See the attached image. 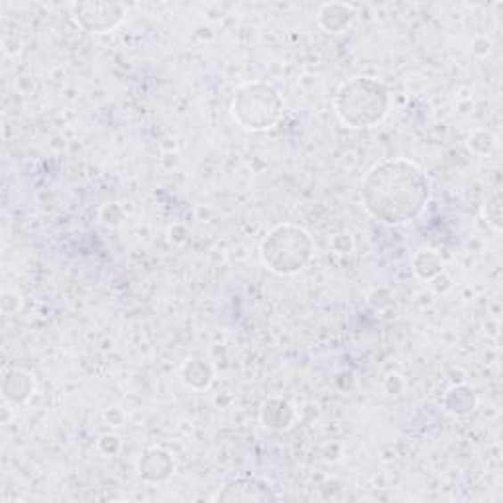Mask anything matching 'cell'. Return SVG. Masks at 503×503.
<instances>
[{"mask_svg": "<svg viewBox=\"0 0 503 503\" xmlns=\"http://www.w3.org/2000/svg\"><path fill=\"white\" fill-rule=\"evenodd\" d=\"M360 197L366 213L376 221L402 226L425 213L431 199V182L425 169L411 159H384L364 175Z\"/></svg>", "mask_w": 503, "mask_h": 503, "instance_id": "obj_1", "label": "cell"}, {"mask_svg": "<svg viewBox=\"0 0 503 503\" xmlns=\"http://www.w3.org/2000/svg\"><path fill=\"white\" fill-rule=\"evenodd\" d=\"M392 94L384 81L376 77H353L338 87L335 94V112L338 120L348 128H374L382 122Z\"/></svg>", "mask_w": 503, "mask_h": 503, "instance_id": "obj_2", "label": "cell"}, {"mask_svg": "<svg viewBox=\"0 0 503 503\" xmlns=\"http://www.w3.org/2000/svg\"><path fill=\"white\" fill-rule=\"evenodd\" d=\"M315 242L297 224L283 223L265 234L260 246L262 264L275 275H293L307 268Z\"/></svg>", "mask_w": 503, "mask_h": 503, "instance_id": "obj_3", "label": "cell"}, {"mask_svg": "<svg viewBox=\"0 0 503 503\" xmlns=\"http://www.w3.org/2000/svg\"><path fill=\"white\" fill-rule=\"evenodd\" d=\"M286 102L272 83L252 81L236 87L231 99V115L236 125L248 132H265L278 125Z\"/></svg>", "mask_w": 503, "mask_h": 503, "instance_id": "obj_4", "label": "cell"}, {"mask_svg": "<svg viewBox=\"0 0 503 503\" xmlns=\"http://www.w3.org/2000/svg\"><path fill=\"white\" fill-rule=\"evenodd\" d=\"M73 20L79 28L89 34H110L112 30L125 22L126 8L118 3H99V0H89V3H75L71 4Z\"/></svg>", "mask_w": 503, "mask_h": 503, "instance_id": "obj_5", "label": "cell"}, {"mask_svg": "<svg viewBox=\"0 0 503 503\" xmlns=\"http://www.w3.org/2000/svg\"><path fill=\"white\" fill-rule=\"evenodd\" d=\"M280 496L264 482L256 476H240L231 480L226 486L218 491V501H272Z\"/></svg>", "mask_w": 503, "mask_h": 503, "instance_id": "obj_6", "label": "cell"}, {"mask_svg": "<svg viewBox=\"0 0 503 503\" xmlns=\"http://www.w3.org/2000/svg\"><path fill=\"white\" fill-rule=\"evenodd\" d=\"M174 458L172 454L164 449H148L144 454H142L140 460H138V474L146 482H154V483H161V482H167L172 478L174 474Z\"/></svg>", "mask_w": 503, "mask_h": 503, "instance_id": "obj_7", "label": "cell"}, {"mask_svg": "<svg viewBox=\"0 0 503 503\" xmlns=\"http://www.w3.org/2000/svg\"><path fill=\"white\" fill-rule=\"evenodd\" d=\"M356 8L346 3H327L319 8L317 22L329 34H343L353 26Z\"/></svg>", "mask_w": 503, "mask_h": 503, "instance_id": "obj_8", "label": "cell"}, {"mask_svg": "<svg viewBox=\"0 0 503 503\" xmlns=\"http://www.w3.org/2000/svg\"><path fill=\"white\" fill-rule=\"evenodd\" d=\"M34 393V377L24 369H8L3 379V395L11 403H26Z\"/></svg>", "mask_w": 503, "mask_h": 503, "instance_id": "obj_9", "label": "cell"}, {"mask_svg": "<svg viewBox=\"0 0 503 503\" xmlns=\"http://www.w3.org/2000/svg\"><path fill=\"white\" fill-rule=\"evenodd\" d=\"M262 423L273 431H283L296 423V410L286 400H270L262 407Z\"/></svg>", "mask_w": 503, "mask_h": 503, "instance_id": "obj_10", "label": "cell"}, {"mask_svg": "<svg viewBox=\"0 0 503 503\" xmlns=\"http://www.w3.org/2000/svg\"><path fill=\"white\" fill-rule=\"evenodd\" d=\"M182 379L187 387L201 392L213 382V368L201 358H191L182 366Z\"/></svg>", "mask_w": 503, "mask_h": 503, "instance_id": "obj_11", "label": "cell"}, {"mask_svg": "<svg viewBox=\"0 0 503 503\" xmlns=\"http://www.w3.org/2000/svg\"><path fill=\"white\" fill-rule=\"evenodd\" d=\"M476 407V395L468 385H454L444 395V410L452 415H468Z\"/></svg>", "mask_w": 503, "mask_h": 503, "instance_id": "obj_12", "label": "cell"}, {"mask_svg": "<svg viewBox=\"0 0 503 503\" xmlns=\"http://www.w3.org/2000/svg\"><path fill=\"white\" fill-rule=\"evenodd\" d=\"M413 272L419 280H436L442 273L441 256L433 250H419L413 256Z\"/></svg>", "mask_w": 503, "mask_h": 503, "instance_id": "obj_13", "label": "cell"}, {"mask_svg": "<svg viewBox=\"0 0 503 503\" xmlns=\"http://www.w3.org/2000/svg\"><path fill=\"white\" fill-rule=\"evenodd\" d=\"M493 146H496V138H493V134L488 130H476L470 136V148L476 151V154L486 156L493 150Z\"/></svg>", "mask_w": 503, "mask_h": 503, "instance_id": "obj_14", "label": "cell"}, {"mask_svg": "<svg viewBox=\"0 0 503 503\" xmlns=\"http://www.w3.org/2000/svg\"><path fill=\"white\" fill-rule=\"evenodd\" d=\"M501 199H499V193L498 195H493L490 201L486 203V216H488V223L496 226V229L499 231L501 229Z\"/></svg>", "mask_w": 503, "mask_h": 503, "instance_id": "obj_15", "label": "cell"}]
</instances>
